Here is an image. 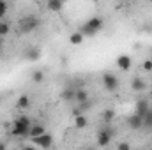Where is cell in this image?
<instances>
[{"mask_svg":"<svg viewBox=\"0 0 152 150\" xmlns=\"http://www.w3.org/2000/svg\"><path fill=\"white\" fill-rule=\"evenodd\" d=\"M103 27H104L103 18H99V16H92V18H88V20L80 27L78 32H81L83 37H85V36H87V37H94L96 34H99V32L103 30Z\"/></svg>","mask_w":152,"mask_h":150,"instance_id":"obj_1","label":"cell"},{"mask_svg":"<svg viewBox=\"0 0 152 150\" xmlns=\"http://www.w3.org/2000/svg\"><path fill=\"white\" fill-rule=\"evenodd\" d=\"M30 127H32V122H30V118H28V117H25V115H20V117L14 120L11 133H12L14 136H20V138H23V136H28V133H30Z\"/></svg>","mask_w":152,"mask_h":150,"instance_id":"obj_2","label":"cell"},{"mask_svg":"<svg viewBox=\"0 0 152 150\" xmlns=\"http://www.w3.org/2000/svg\"><path fill=\"white\" fill-rule=\"evenodd\" d=\"M39 25H41V21H39L37 16H25V18H21V20L18 21L20 32H23V34L34 32L36 28H39Z\"/></svg>","mask_w":152,"mask_h":150,"instance_id":"obj_3","label":"cell"},{"mask_svg":"<svg viewBox=\"0 0 152 150\" xmlns=\"http://www.w3.org/2000/svg\"><path fill=\"white\" fill-rule=\"evenodd\" d=\"M113 134L115 133L110 125H103V127L99 129V133H97V145H99V147H108L110 141L113 140Z\"/></svg>","mask_w":152,"mask_h":150,"instance_id":"obj_4","label":"cell"},{"mask_svg":"<svg viewBox=\"0 0 152 150\" xmlns=\"http://www.w3.org/2000/svg\"><path fill=\"white\" fill-rule=\"evenodd\" d=\"M103 85H104V88H106L108 92H117L118 87H120L118 78L115 74H112V73H104V74H103Z\"/></svg>","mask_w":152,"mask_h":150,"instance_id":"obj_5","label":"cell"},{"mask_svg":"<svg viewBox=\"0 0 152 150\" xmlns=\"http://www.w3.org/2000/svg\"><path fill=\"white\" fill-rule=\"evenodd\" d=\"M32 143L34 147H39V149L48 150L51 145H53V136L50 133H44L42 136H37V138H32Z\"/></svg>","mask_w":152,"mask_h":150,"instance_id":"obj_6","label":"cell"},{"mask_svg":"<svg viewBox=\"0 0 152 150\" xmlns=\"http://www.w3.org/2000/svg\"><path fill=\"white\" fill-rule=\"evenodd\" d=\"M151 110V103H149V99H145V97H142V99H138L136 101V104H134V113L136 115H140L142 118L145 117V113Z\"/></svg>","mask_w":152,"mask_h":150,"instance_id":"obj_7","label":"cell"},{"mask_svg":"<svg viewBox=\"0 0 152 150\" xmlns=\"http://www.w3.org/2000/svg\"><path fill=\"white\" fill-rule=\"evenodd\" d=\"M115 64H117V67H118L120 71H129L131 66H133V60H131L129 55H118L117 60H115Z\"/></svg>","mask_w":152,"mask_h":150,"instance_id":"obj_8","label":"cell"},{"mask_svg":"<svg viewBox=\"0 0 152 150\" xmlns=\"http://www.w3.org/2000/svg\"><path fill=\"white\" fill-rule=\"evenodd\" d=\"M127 125H129L133 131H140V129L143 127V118H142L140 115L133 113V115H129V117H127Z\"/></svg>","mask_w":152,"mask_h":150,"instance_id":"obj_9","label":"cell"},{"mask_svg":"<svg viewBox=\"0 0 152 150\" xmlns=\"http://www.w3.org/2000/svg\"><path fill=\"white\" fill-rule=\"evenodd\" d=\"M75 95H76V88L75 87H66L62 92H60V99L66 101V103H75Z\"/></svg>","mask_w":152,"mask_h":150,"instance_id":"obj_10","label":"cell"},{"mask_svg":"<svg viewBox=\"0 0 152 150\" xmlns=\"http://www.w3.org/2000/svg\"><path fill=\"white\" fill-rule=\"evenodd\" d=\"M88 99H90V95H88V92H87L85 88H78V90H76V95H75V103L76 104L87 103Z\"/></svg>","mask_w":152,"mask_h":150,"instance_id":"obj_11","label":"cell"},{"mask_svg":"<svg viewBox=\"0 0 152 150\" xmlns=\"http://www.w3.org/2000/svg\"><path fill=\"white\" fill-rule=\"evenodd\" d=\"M131 88H133L134 92H143V90L147 88V83H145L142 78H133V79H131Z\"/></svg>","mask_w":152,"mask_h":150,"instance_id":"obj_12","label":"cell"},{"mask_svg":"<svg viewBox=\"0 0 152 150\" xmlns=\"http://www.w3.org/2000/svg\"><path fill=\"white\" fill-rule=\"evenodd\" d=\"M46 7H48V11H51V12H60V11L64 9V2H62V0H50V2L46 4Z\"/></svg>","mask_w":152,"mask_h":150,"instance_id":"obj_13","label":"cell"},{"mask_svg":"<svg viewBox=\"0 0 152 150\" xmlns=\"http://www.w3.org/2000/svg\"><path fill=\"white\" fill-rule=\"evenodd\" d=\"M25 57H27V60L36 62V60L41 58V50H39V48H28V50L25 51Z\"/></svg>","mask_w":152,"mask_h":150,"instance_id":"obj_14","label":"cell"},{"mask_svg":"<svg viewBox=\"0 0 152 150\" xmlns=\"http://www.w3.org/2000/svg\"><path fill=\"white\" fill-rule=\"evenodd\" d=\"M46 131H44V125H41V124H34L32 127H30V133H28V136L30 138H37V136H42Z\"/></svg>","mask_w":152,"mask_h":150,"instance_id":"obj_15","label":"cell"},{"mask_svg":"<svg viewBox=\"0 0 152 150\" xmlns=\"http://www.w3.org/2000/svg\"><path fill=\"white\" fill-rule=\"evenodd\" d=\"M30 106V97L28 95H20L18 101H16V108L18 110H27Z\"/></svg>","mask_w":152,"mask_h":150,"instance_id":"obj_16","label":"cell"},{"mask_svg":"<svg viewBox=\"0 0 152 150\" xmlns=\"http://www.w3.org/2000/svg\"><path fill=\"white\" fill-rule=\"evenodd\" d=\"M113 118H115V110H112V108H108V110H104L101 113V120L104 122V125H108Z\"/></svg>","mask_w":152,"mask_h":150,"instance_id":"obj_17","label":"cell"},{"mask_svg":"<svg viewBox=\"0 0 152 150\" xmlns=\"http://www.w3.org/2000/svg\"><path fill=\"white\" fill-rule=\"evenodd\" d=\"M88 125V120H87V117L85 115H78V117H75V127L76 129H85Z\"/></svg>","mask_w":152,"mask_h":150,"instance_id":"obj_18","label":"cell"},{"mask_svg":"<svg viewBox=\"0 0 152 150\" xmlns=\"http://www.w3.org/2000/svg\"><path fill=\"white\" fill-rule=\"evenodd\" d=\"M83 34L81 32H73L71 36H69V42L71 44H75V46H80V44H83Z\"/></svg>","mask_w":152,"mask_h":150,"instance_id":"obj_19","label":"cell"},{"mask_svg":"<svg viewBox=\"0 0 152 150\" xmlns=\"http://www.w3.org/2000/svg\"><path fill=\"white\" fill-rule=\"evenodd\" d=\"M92 106H94V103H92V101L88 99L87 103H81V104H76V110H78V111H80L81 115H83L85 111H88V110H90Z\"/></svg>","mask_w":152,"mask_h":150,"instance_id":"obj_20","label":"cell"},{"mask_svg":"<svg viewBox=\"0 0 152 150\" xmlns=\"http://www.w3.org/2000/svg\"><path fill=\"white\" fill-rule=\"evenodd\" d=\"M9 32H11V25H9L7 21H4V20H2V21H0V37L7 36Z\"/></svg>","mask_w":152,"mask_h":150,"instance_id":"obj_21","label":"cell"},{"mask_svg":"<svg viewBox=\"0 0 152 150\" xmlns=\"http://www.w3.org/2000/svg\"><path fill=\"white\" fill-rule=\"evenodd\" d=\"M143 127L152 129V108H151L147 113H145V117H143Z\"/></svg>","mask_w":152,"mask_h":150,"instance_id":"obj_22","label":"cell"},{"mask_svg":"<svg viewBox=\"0 0 152 150\" xmlns=\"http://www.w3.org/2000/svg\"><path fill=\"white\" fill-rule=\"evenodd\" d=\"M30 78H32V81H34V83H42V79H44V74H42V71H34V73H32V76H30Z\"/></svg>","mask_w":152,"mask_h":150,"instance_id":"obj_23","label":"cell"},{"mask_svg":"<svg viewBox=\"0 0 152 150\" xmlns=\"http://www.w3.org/2000/svg\"><path fill=\"white\" fill-rule=\"evenodd\" d=\"M7 9H9V5H7V2L5 0H0V18L7 12Z\"/></svg>","mask_w":152,"mask_h":150,"instance_id":"obj_24","label":"cell"},{"mask_svg":"<svg viewBox=\"0 0 152 150\" xmlns=\"http://www.w3.org/2000/svg\"><path fill=\"white\" fill-rule=\"evenodd\" d=\"M117 150H131V145L127 141H118L117 143Z\"/></svg>","mask_w":152,"mask_h":150,"instance_id":"obj_25","label":"cell"},{"mask_svg":"<svg viewBox=\"0 0 152 150\" xmlns=\"http://www.w3.org/2000/svg\"><path fill=\"white\" fill-rule=\"evenodd\" d=\"M143 69L145 71H152V60H145L143 62Z\"/></svg>","mask_w":152,"mask_h":150,"instance_id":"obj_26","label":"cell"},{"mask_svg":"<svg viewBox=\"0 0 152 150\" xmlns=\"http://www.w3.org/2000/svg\"><path fill=\"white\" fill-rule=\"evenodd\" d=\"M0 150H7V143L5 141H0Z\"/></svg>","mask_w":152,"mask_h":150,"instance_id":"obj_27","label":"cell"},{"mask_svg":"<svg viewBox=\"0 0 152 150\" xmlns=\"http://www.w3.org/2000/svg\"><path fill=\"white\" fill-rule=\"evenodd\" d=\"M23 150H37L34 145H27V147H23Z\"/></svg>","mask_w":152,"mask_h":150,"instance_id":"obj_28","label":"cell"},{"mask_svg":"<svg viewBox=\"0 0 152 150\" xmlns=\"http://www.w3.org/2000/svg\"><path fill=\"white\" fill-rule=\"evenodd\" d=\"M85 150H94V149H85Z\"/></svg>","mask_w":152,"mask_h":150,"instance_id":"obj_29","label":"cell"}]
</instances>
